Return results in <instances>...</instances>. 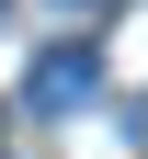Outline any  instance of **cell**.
<instances>
[{
  "label": "cell",
  "mask_w": 148,
  "mask_h": 159,
  "mask_svg": "<svg viewBox=\"0 0 148 159\" xmlns=\"http://www.w3.org/2000/svg\"><path fill=\"white\" fill-rule=\"evenodd\" d=\"M91 91H103V57H91V46H46V57L23 68V102H34V114H80Z\"/></svg>",
  "instance_id": "cell-1"
}]
</instances>
